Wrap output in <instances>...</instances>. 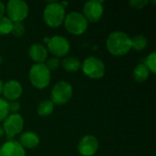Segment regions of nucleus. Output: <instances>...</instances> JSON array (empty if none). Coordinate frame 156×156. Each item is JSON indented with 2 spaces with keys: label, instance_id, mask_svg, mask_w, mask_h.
<instances>
[{
  "label": "nucleus",
  "instance_id": "nucleus-1",
  "mask_svg": "<svg viewBox=\"0 0 156 156\" xmlns=\"http://www.w3.org/2000/svg\"><path fill=\"white\" fill-rule=\"evenodd\" d=\"M106 46L108 51L113 56H124L132 49V40L126 33L115 31L109 35Z\"/></svg>",
  "mask_w": 156,
  "mask_h": 156
},
{
  "label": "nucleus",
  "instance_id": "nucleus-2",
  "mask_svg": "<svg viewBox=\"0 0 156 156\" xmlns=\"http://www.w3.org/2000/svg\"><path fill=\"white\" fill-rule=\"evenodd\" d=\"M65 16V8L58 2H50L43 11L44 21L50 27H59L64 22Z\"/></svg>",
  "mask_w": 156,
  "mask_h": 156
},
{
  "label": "nucleus",
  "instance_id": "nucleus-3",
  "mask_svg": "<svg viewBox=\"0 0 156 156\" xmlns=\"http://www.w3.org/2000/svg\"><path fill=\"white\" fill-rule=\"evenodd\" d=\"M28 77L30 83L35 88L38 90H43L48 86L51 79V74L49 69L46 67L44 63H39L35 64L31 67Z\"/></svg>",
  "mask_w": 156,
  "mask_h": 156
},
{
  "label": "nucleus",
  "instance_id": "nucleus-4",
  "mask_svg": "<svg viewBox=\"0 0 156 156\" xmlns=\"http://www.w3.org/2000/svg\"><path fill=\"white\" fill-rule=\"evenodd\" d=\"M63 23L67 31L76 36L83 34L88 29L89 26V22L84 17V16L81 13L75 11L66 15Z\"/></svg>",
  "mask_w": 156,
  "mask_h": 156
},
{
  "label": "nucleus",
  "instance_id": "nucleus-5",
  "mask_svg": "<svg viewBox=\"0 0 156 156\" xmlns=\"http://www.w3.org/2000/svg\"><path fill=\"white\" fill-rule=\"evenodd\" d=\"M7 17L13 22H22L27 17L29 8L26 2L22 0H10L5 6Z\"/></svg>",
  "mask_w": 156,
  "mask_h": 156
},
{
  "label": "nucleus",
  "instance_id": "nucleus-6",
  "mask_svg": "<svg viewBox=\"0 0 156 156\" xmlns=\"http://www.w3.org/2000/svg\"><path fill=\"white\" fill-rule=\"evenodd\" d=\"M83 73L90 79L99 80L105 74V65L100 58L90 56L88 57L82 64Z\"/></svg>",
  "mask_w": 156,
  "mask_h": 156
},
{
  "label": "nucleus",
  "instance_id": "nucleus-7",
  "mask_svg": "<svg viewBox=\"0 0 156 156\" xmlns=\"http://www.w3.org/2000/svg\"><path fill=\"white\" fill-rule=\"evenodd\" d=\"M2 127L7 141H10L23 131L24 119L18 113L10 114L4 120V124Z\"/></svg>",
  "mask_w": 156,
  "mask_h": 156
},
{
  "label": "nucleus",
  "instance_id": "nucleus-8",
  "mask_svg": "<svg viewBox=\"0 0 156 156\" xmlns=\"http://www.w3.org/2000/svg\"><path fill=\"white\" fill-rule=\"evenodd\" d=\"M73 89L72 86L67 81L58 82L51 90V101L54 104L63 105L66 104L72 97Z\"/></svg>",
  "mask_w": 156,
  "mask_h": 156
},
{
  "label": "nucleus",
  "instance_id": "nucleus-9",
  "mask_svg": "<svg viewBox=\"0 0 156 156\" xmlns=\"http://www.w3.org/2000/svg\"><path fill=\"white\" fill-rule=\"evenodd\" d=\"M70 48V45L69 40L61 36H54L49 38L48 43V50L54 55L56 58L66 56Z\"/></svg>",
  "mask_w": 156,
  "mask_h": 156
},
{
  "label": "nucleus",
  "instance_id": "nucleus-10",
  "mask_svg": "<svg viewBox=\"0 0 156 156\" xmlns=\"http://www.w3.org/2000/svg\"><path fill=\"white\" fill-rule=\"evenodd\" d=\"M103 5L102 1L91 0L85 3L83 6V16L88 22L96 23L101 20L103 15Z\"/></svg>",
  "mask_w": 156,
  "mask_h": 156
},
{
  "label": "nucleus",
  "instance_id": "nucleus-11",
  "mask_svg": "<svg viewBox=\"0 0 156 156\" xmlns=\"http://www.w3.org/2000/svg\"><path fill=\"white\" fill-rule=\"evenodd\" d=\"M99 150L98 139L93 135L82 137L78 144V151L82 156H93Z\"/></svg>",
  "mask_w": 156,
  "mask_h": 156
},
{
  "label": "nucleus",
  "instance_id": "nucleus-12",
  "mask_svg": "<svg viewBox=\"0 0 156 156\" xmlns=\"http://www.w3.org/2000/svg\"><path fill=\"white\" fill-rule=\"evenodd\" d=\"M23 92V88L22 85L15 80H8L3 85V90L2 93L5 97V100L13 101H16L18 98L21 97Z\"/></svg>",
  "mask_w": 156,
  "mask_h": 156
},
{
  "label": "nucleus",
  "instance_id": "nucleus-13",
  "mask_svg": "<svg viewBox=\"0 0 156 156\" xmlns=\"http://www.w3.org/2000/svg\"><path fill=\"white\" fill-rule=\"evenodd\" d=\"M0 156H26V152L19 142L10 140L0 147Z\"/></svg>",
  "mask_w": 156,
  "mask_h": 156
},
{
  "label": "nucleus",
  "instance_id": "nucleus-14",
  "mask_svg": "<svg viewBox=\"0 0 156 156\" xmlns=\"http://www.w3.org/2000/svg\"><path fill=\"white\" fill-rule=\"evenodd\" d=\"M28 54L30 58L36 62V64L43 63L48 58V49L45 46L39 43H35L30 46Z\"/></svg>",
  "mask_w": 156,
  "mask_h": 156
},
{
  "label": "nucleus",
  "instance_id": "nucleus-15",
  "mask_svg": "<svg viewBox=\"0 0 156 156\" xmlns=\"http://www.w3.org/2000/svg\"><path fill=\"white\" fill-rule=\"evenodd\" d=\"M39 136L36 133L27 131L21 134L19 144L24 149H34L39 144Z\"/></svg>",
  "mask_w": 156,
  "mask_h": 156
},
{
  "label": "nucleus",
  "instance_id": "nucleus-16",
  "mask_svg": "<svg viewBox=\"0 0 156 156\" xmlns=\"http://www.w3.org/2000/svg\"><path fill=\"white\" fill-rule=\"evenodd\" d=\"M149 76H150V71L143 63L137 65L133 71V77L134 80L139 83L146 81L148 80Z\"/></svg>",
  "mask_w": 156,
  "mask_h": 156
},
{
  "label": "nucleus",
  "instance_id": "nucleus-17",
  "mask_svg": "<svg viewBox=\"0 0 156 156\" xmlns=\"http://www.w3.org/2000/svg\"><path fill=\"white\" fill-rule=\"evenodd\" d=\"M37 112L41 117L48 116L54 112V103L50 100H44L38 104Z\"/></svg>",
  "mask_w": 156,
  "mask_h": 156
},
{
  "label": "nucleus",
  "instance_id": "nucleus-18",
  "mask_svg": "<svg viewBox=\"0 0 156 156\" xmlns=\"http://www.w3.org/2000/svg\"><path fill=\"white\" fill-rule=\"evenodd\" d=\"M62 66L64 69L68 72H75L78 71L79 69L80 68V62L77 58L74 57H68L63 59L62 61Z\"/></svg>",
  "mask_w": 156,
  "mask_h": 156
},
{
  "label": "nucleus",
  "instance_id": "nucleus-19",
  "mask_svg": "<svg viewBox=\"0 0 156 156\" xmlns=\"http://www.w3.org/2000/svg\"><path fill=\"white\" fill-rule=\"evenodd\" d=\"M132 40V48L135 49L136 51H142L144 50L148 44L147 38L143 35H137L131 38Z\"/></svg>",
  "mask_w": 156,
  "mask_h": 156
},
{
  "label": "nucleus",
  "instance_id": "nucleus-20",
  "mask_svg": "<svg viewBox=\"0 0 156 156\" xmlns=\"http://www.w3.org/2000/svg\"><path fill=\"white\" fill-rule=\"evenodd\" d=\"M13 22L7 17L3 16L0 18V35H7L12 31Z\"/></svg>",
  "mask_w": 156,
  "mask_h": 156
},
{
  "label": "nucleus",
  "instance_id": "nucleus-21",
  "mask_svg": "<svg viewBox=\"0 0 156 156\" xmlns=\"http://www.w3.org/2000/svg\"><path fill=\"white\" fill-rule=\"evenodd\" d=\"M144 66L149 69L150 72L152 73H155L156 72V53L154 51L152 53H150L147 58L144 60Z\"/></svg>",
  "mask_w": 156,
  "mask_h": 156
},
{
  "label": "nucleus",
  "instance_id": "nucleus-22",
  "mask_svg": "<svg viewBox=\"0 0 156 156\" xmlns=\"http://www.w3.org/2000/svg\"><path fill=\"white\" fill-rule=\"evenodd\" d=\"M25 31H26V27H25V25L22 22H15V23H13L11 33L15 37H21L25 34Z\"/></svg>",
  "mask_w": 156,
  "mask_h": 156
},
{
  "label": "nucleus",
  "instance_id": "nucleus-23",
  "mask_svg": "<svg viewBox=\"0 0 156 156\" xmlns=\"http://www.w3.org/2000/svg\"><path fill=\"white\" fill-rule=\"evenodd\" d=\"M9 115L8 101L3 98H0V122L4 121Z\"/></svg>",
  "mask_w": 156,
  "mask_h": 156
},
{
  "label": "nucleus",
  "instance_id": "nucleus-24",
  "mask_svg": "<svg viewBox=\"0 0 156 156\" xmlns=\"http://www.w3.org/2000/svg\"><path fill=\"white\" fill-rule=\"evenodd\" d=\"M59 64H60L59 58L56 57H52L47 59V62L45 65L49 69V71H51V70H56L59 67Z\"/></svg>",
  "mask_w": 156,
  "mask_h": 156
},
{
  "label": "nucleus",
  "instance_id": "nucleus-25",
  "mask_svg": "<svg viewBox=\"0 0 156 156\" xmlns=\"http://www.w3.org/2000/svg\"><path fill=\"white\" fill-rule=\"evenodd\" d=\"M149 4L148 0H131L130 5L135 9H143Z\"/></svg>",
  "mask_w": 156,
  "mask_h": 156
},
{
  "label": "nucleus",
  "instance_id": "nucleus-26",
  "mask_svg": "<svg viewBox=\"0 0 156 156\" xmlns=\"http://www.w3.org/2000/svg\"><path fill=\"white\" fill-rule=\"evenodd\" d=\"M20 103L16 101H8V110L9 112H12V114L14 113H17L18 111L20 110Z\"/></svg>",
  "mask_w": 156,
  "mask_h": 156
},
{
  "label": "nucleus",
  "instance_id": "nucleus-27",
  "mask_svg": "<svg viewBox=\"0 0 156 156\" xmlns=\"http://www.w3.org/2000/svg\"><path fill=\"white\" fill-rule=\"evenodd\" d=\"M5 13V5H4L3 2L0 1V18L4 16Z\"/></svg>",
  "mask_w": 156,
  "mask_h": 156
},
{
  "label": "nucleus",
  "instance_id": "nucleus-28",
  "mask_svg": "<svg viewBox=\"0 0 156 156\" xmlns=\"http://www.w3.org/2000/svg\"><path fill=\"white\" fill-rule=\"evenodd\" d=\"M3 135H4V130H3V127L0 125V139L3 137Z\"/></svg>",
  "mask_w": 156,
  "mask_h": 156
},
{
  "label": "nucleus",
  "instance_id": "nucleus-29",
  "mask_svg": "<svg viewBox=\"0 0 156 156\" xmlns=\"http://www.w3.org/2000/svg\"><path fill=\"white\" fill-rule=\"evenodd\" d=\"M2 90H3V81L0 79V95L2 94Z\"/></svg>",
  "mask_w": 156,
  "mask_h": 156
},
{
  "label": "nucleus",
  "instance_id": "nucleus-30",
  "mask_svg": "<svg viewBox=\"0 0 156 156\" xmlns=\"http://www.w3.org/2000/svg\"><path fill=\"white\" fill-rule=\"evenodd\" d=\"M44 41H45V42H47V43H48L49 38H48V37H45V38H44Z\"/></svg>",
  "mask_w": 156,
  "mask_h": 156
}]
</instances>
